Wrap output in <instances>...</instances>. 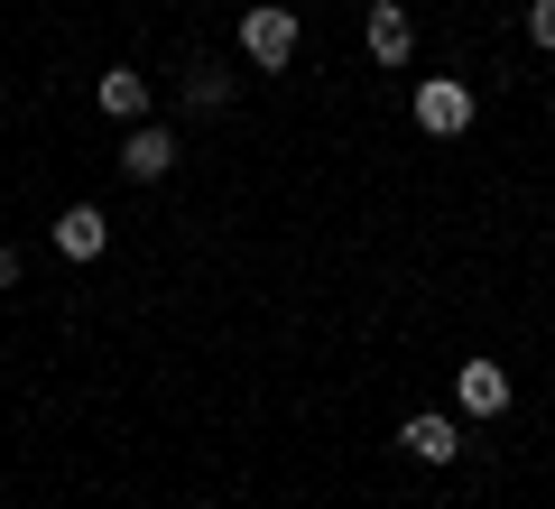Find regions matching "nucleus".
<instances>
[{
	"label": "nucleus",
	"mask_w": 555,
	"mask_h": 509,
	"mask_svg": "<svg viewBox=\"0 0 555 509\" xmlns=\"http://www.w3.org/2000/svg\"><path fill=\"white\" fill-rule=\"evenodd\" d=\"M241 56H250V65H269V75H278V65L297 56V10H278V0L241 10Z\"/></svg>",
	"instance_id": "f257e3e1"
},
{
	"label": "nucleus",
	"mask_w": 555,
	"mask_h": 509,
	"mask_svg": "<svg viewBox=\"0 0 555 509\" xmlns=\"http://www.w3.org/2000/svg\"><path fill=\"white\" fill-rule=\"evenodd\" d=\"M416 130L463 139V130H473V84H454V75H426V84H416Z\"/></svg>",
	"instance_id": "f03ea898"
},
{
	"label": "nucleus",
	"mask_w": 555,
	"mask_h": 509,
	"mask_svg": "<svg viewBox=\"0 0 555 509\" xmlns=\"http://www.w3.org/2000/svg\"><path fill=\"white\" fill-rule=\"evenodd\" d=\"M454 408L463 417H500L509 408V371H500V361H463L454 371Z\"/></svg>",
	"instance_id": "7ed1b4c3"
},
{
	"label": "nucleus",
	"mask_w": 555,
	"mask_h": 509,
	"mask_svg": "<svg viewBox=\"0 0 555 509\" xmlns=\"http://www.w3.org/2000/svg\"><path fill=\"white\" fill-rule=\"evenodd\" d=\"M398 445H408L416 463H454V454H463V435H454V417H436V408H416L408 427H398Z\"/></svg>",
	"instance_id": "20e7f679"
},
{
	"label": "nucleus",
	"mask_w": 555,
	"mask_h": 509,
	"mask_svg": "<svg viewBox=\"0 0 555 509\" xmlns=\"http://www.w3.org/2000/svg\"><path fill=\"white\" fill-rule=\"evenodd\" d=\"M371 56L379 65H408L416 56V20L398 10V0H379V10H371Z\"/></svg>",
	"instance_id": "39448f33"
},
{
	"label": "nucleus",
	"mask_w": 555,
	"mask_h": 509,
	"mask_svg": "<svg viewBox=\"0 0 555 509\" xmlns=\"http://www.w3.org/2000/svg\"><path fill=\"white\" fill-rule=\"evenodd\" d=\"M102 241H112V222H102L93 204H65L56 214V251L65 259H102Z\"/></svg>",
	"instance_id": "423d86ee"
},
{
	"label": "nucleus",
	"mask_w": 555,
	"mask_h": 509,
	"mask_svg": "<svg viewBox=\"0 0 555 509\" xmlns=\"http://www.w3.org/2000/svg\"><path fill=\"white\" fill-rule=\"evenodd\" d=\"M93 102H102V112H112V120H139V112H149V75H130V65H112Z\"/></svg>",
	"instance_id": "0eeeda50"
},
{
	"label": "nucleus",
	"mask_w": 555,
	"mask_h": 509,
	"mask_svg": "<svg viewBox=\"0 0 555 509\" xmlns=\"http://www.w3.org/2000/svg\"><path fill=\"white\" fill-rule=\"evenodd\" d=\"M120 167H130V177H167V167H177V139H167V130H130Z\"/></svg>",
	"instance_id": "6e6552de"
},
{
	"label": "nucleus",
	"mask_w": 555,
	"mask_h": 509,
	"mask_svg": "<svg viewBox=\"0 0 555 509\" xmlns=\"http://www.w3.org/2000/svg\"><path fill=\"white\" fill-rule=\"evenodd\" d=\"M222 93H232V84H222V75H214V65H195V75H185V102H195V112H214V102H222Z\"/></svg>",
	"instance_id": "1a4fd4ad"
},
{
	"label": "nucleus",
	"mask_w": 555,
	"mask_h": 509,
	"mask_svg": "<svg viewBox=\"0 0 555 509\" xmlns=\"http://www.w3.org/2000/svg\"><path fill=\"white\" fill-rule=\"evenodd\" d=\"M528 38L546 47V56H555V0H528Z\"/></svg>",
	"instance_id": "9d476101"
},
{
	"label": "nucleus",
	"mask_w": 555,
	"mask_h": 509,
	"mask_svg": "<svg viewBox=\"0 0 555 509\" xmlns=\"http://www.w3.org/2000/svg\"><path fill=\"white\" fill-rule=\"evenodd\" d=\"M0 288H20V251H0Z\"/></svg>",
	"instance_id": "9b49d317"
}]
</instances>
